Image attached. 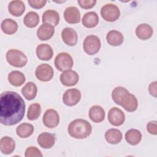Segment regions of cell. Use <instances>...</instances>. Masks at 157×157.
<instances>
[{
    "mask_svg": "<svg viewBox=\"0 0 157 157\" xmlns=\"http://www.w3.org/2000/svg\"><path fill=\"white\" fill-rule=\"evenodd\" d=\"M0 122L5 126H13L23 119L25 103L16 92L7 91L0 97Z\"/></svg>",
    "mask_w": 157,
    "mask_h": 157,
    "instance_id": "obj_1",
    "label": "cell"
},
{
    "mask_svg": "<svg viewBox=\"0 0 157 157\" xmlns=\"http://www.w3.org/2000/svg\"><path fill=\"white\" fill-rule=\"evenodd\" d=\"M69 134L78 139H83L88 137L92 131L91 124L83 119H75L72 121L68 126Z\"/></svg>",
    "mask_w": 157,
    "mask_h": 157,
    "instance_id": "obj_2",
    "label": "cell"
},
{
    "mask_svg": "<svg viewBox=\"0 0 157 157\" xmlns=\"http://www.w3.org/2000/svg\"><path fill=\"white\" fill-rule=\"evenodd\" d=\"M7 62L15 67H22L27 63L26 56L21 51L17 49L9 50L6 55Z\"/></svg>",
    "mask_w": 157,
    "mask_h": 157,
    "instance_id": "obj_3",
    "label": "cell"
},
{
    "mask_svg": "<svg viewBox=\"0 0 157 157\" xmlns=\"http://www.w3.org/2000/svg\"><path fill=\"white\" fill-rule=\"evenodd\" d=\"M101 40L95 35L88 36L84 40L83 47L85 52L90 55L96 54L101 48Z\"/></svg>",
    "mask_w": 157,
    "mask_h": 157,
    "instance_id": "obj_4",
    "label": "cell"
},
{
    "mask_svg": "<svg viewBox=\"0 0 157 157\" xmlns=\"http://www.w3.org/2000/svg\"><path fill=\"white\" fill-rule=\"evenodd\" d=\"M72 56L67 53L62 52L56 55L55 59V66L59 71L64 72L70 70L73 66Z\"/></svg>",
    "mask_w": 157,
    "mask_h": 157,
    "instance_id": "obj_5",
    "label": "cell"
},
{
    "mask_svg": "<svg viewBox=\"0 0 157 157\" xmlns=\"http://www.w3.org/2000/svg\"><path fill=\"white\" fill-rule=\"evenodd\" d=\"M101 15L104 20L107 21H115L120 17V11L119 8L113 4H107L101 9Z\"/></svg>",
    "mask_w": 157,
    "mask_h": 157,
    "instance_id": "obj_6",
    "label": "cell"
},
{
    "mask_svg": "<svg viewBox=\"0 0 157 157\" xmlns=\"http://www.w3.org/2000/svg\"><path fill=\"white\" fill-rule=\"evenodd\" d=\"M53 69L48 64H41L39 65L35 71L36 78L42 82L50 81L53 76Z\"/></svg>",
    "mask_w": 157,
    "mask_h": 157,
    "instance_id": "obj_7",
    "label": "cell"
},
{
    "mask_svg": "<svg viewBox=\"0 0 157 157\" xmlns=\"http://www.w3.org/2000/svg\"><path fill=\"white\" fill-rule=\"evenodd\" d=\"M119 105L123 107L126 111L132 112L137 109L138 101L134 94L128 91L121 98Z\"/></svg>",
    "mask_w": 157,
    "mask_h": 157,
    "instance_id": "obj_8",
    "label": "cell"
},
{
    "mask_svg": "<svg viewBox=\"0 0 157 157\" xmlns=\"http://www.w3.org/2000/svg\"><path fill=\"white\" fill-rule=\"evenodd\" d=\"M81 99V93L76 88L67 90L63 95V102L67 106L75 105Z\"/></svg>",
    "mask_w": 157,
    "mask_h": 157,
    "instance_id": "obj_9",
    "label": "cell"
},
{
    "mask_svg": "<svg viewBox=\"0 0 157 157\" xmlns=\"http://www.w3.org/2000/svg\"><path fill=\"white\" fill-rule=\"evenodd\" d=\"M109 123L115 126H119L123 124L125 121V115L124 112L116 107L111 108L107 115Z\"/></svg>",
    "mask_w": 157,
    "mask_h": 157,
    "instance_id": "obj_10",
    "label": "cell"
},
{
    "mask_svg": "<svg viewBox=\"0 0 157 157\" xmlns=\"http://www.w3.org/2000/svg\"><path fill=\"white\" fill-rule=\"evenodd\" d=\"M42 121L44 124L48 128H56L59 123L58 113L54 109H50L45 111L43 115Z\"/></svg>",
    "mask_w": 157,
    "mask_h": 157,
    "instance_id": "obj_11",
    "label": "cell"
},
{
    "mask_svg": "<svg viewBox=\"0 0 157 157\" xmlns=\"http://www.w3.org/2000/svg\"><path fill=\"white\" fill-rule=\"evenodd\" d=\"M60 82L66 86H72L75 85L79 80L78 74L71 69L64 71L60 75Z\"/></svg>",
    "mask_w": 157,
    "mask_h": 157,
    "instance_id": "obj_12",
    "label": "cell"
},
{
    "mask_svg": "<svg viewBox=\"0 0 157 157\" xmlns=\"http://www.w3.org/2000/svg\"><path fill=\"white\" fill-rule=\"evenodd\" d=\"M64 18L66 21L70 24H75L80 22V13L77 7L71 6L67 7L64 12Z\"/></svg>",
    "mask_w": 157,
    "mask_h": 157,
    "instance_id": "obj_13",
    "label": "cell"
},
{
    "mask_svg": "<svg viewBox=\"0 0 157 157\" xmlns=\"http://www.w3.org/2000/svg\"><path fill=\"white\" fill-rule=\"evenodd\" d=\"M63 42L69 46H74L77 42L78 36L76 31L71 28H65L61 32Z\"/></svg>",
    "mask_w": 157,
    "mask_h": 157,
    "instance_id": "obj_14",
    "label": "cell"
},
{
    "mask_svg": "<svg viewBox=\"0 0 157 157\" xmlns=\"http://www.w3.org/2000/svg\"><path fill=\"white\" fill-rule=\"evenodd\" d=\"M36 55L40 60L48 61L53 57V49L51 46L48 44H41L36 48Z\"/></svg>",
    "mask_w": 157,
    "mask_h": 157,
    "instance_id": "obj_15",
    "label": "cell"
},
{
    "mask_svg": "<svg viewBox=\"0 0 157 157\" xmlns=\"http://www.w3.org/2000/svg\"><path fill=\"white\" fill-rule=\"evenodd\" d=\"M37 143L43 148H50L55 143V137L53 134L49 132H42L37 137Z\"/></svg>",
    "mask_w": 157,
    "mask_h": 157,
    "instance_id": "obj_16",
    "label": "cell"
},
{
    "mask_svg": "<svg viewBox=\"0 0 157 157\" xmlns=\"http://www.w3.org/2000/svg\"><path fill=\"white\" fill-rule=\"evenodd\" d=\"M55 33L54 26L49 25L43 23L37 31V37L40 40H47L52 37Z\"/></svg>",
    "mask_w": 157,
    "mask_h": 157,
    "instance_id": "obj_17",
    "label": "cell"
},
{
    "mask_svg": "<svg viewBox=\"0 0 157 157\" xmlns=\"http://www.w3.org/2000/svg\"><path fill=\"white\" fill-rule=\"evenodd\" d=\"M153 33L152 27L146 23L138 25L136 29V34L137 37L141 40H147L151 37Z\"/></svg>",
    "mask_w": 157,
    "mask_h": 157,
    "instance_id": "obj_18",
    "label": "cell"
},
{
    "mask_svg": "<svg viewBox=\"0 0 157 157\" xmlns=\"http://www.w3.org/2000/svg\"><path fill=\"white\" fill-rule=\"evenodd\" d=\"M15 148V142L10 137L4 136L0 140V150L5 155L12 153Z\"/></svg>",
    "mask_w": 157,
    "mask_h": 157,
    "instance_id": "obj_19",
    "label": "cell"
},
{
    "mask_svg": "<svg viewBox=\"0 0 157 157\" xmlns=\"http://www.w3.org/2000/svg\"><path fill=\"white\" fill-rule=\"evenodd\" d=\"M89 117L94 123H100L104 120L105 111L100 105H93L89 110Z\"/></svg>",
    "mask_w": 157,
    "mask_h": 157,
    "instance_id": "obj_20",
    "label": "cell"
},
{
    "mask_svg": "<svg viewBox=\"0 0 157 157\" xmlns=\"http://www.w3.org/2000/svg\"><path fill=\"white\" fill-rule=\"evenodd\" d=\"M8 10L12 15L19 17L25 11V5L24 2L20 0L12 1L9 4Z\"/></svg>",
    "mask_w": 157,
    "mask_h": 157,
    "instance_id": "obj_21",
    "label": "cell"
},
{
    "mask_svg": "<svg viewBox=\"0 0 157 157\" xmlns=\"http://www.w3.org/2000/svg\"><path fill=\"white\" fill-rule=\"evenodd\" d=\"M82 25L88 28H92L98 24L99 17L98 14L93 11L86 12L83 15L82 20Z\"/></svg>",
    "mask_w": 157,
    "mask_h": 157,
    "instance_id": "obj_22",
    "label": "cell"
},
{
    "mask_svg": "<svg viewBox=\"0 0 157 157\" xmlns=\"http://www.w3.org/2000/svg\"><path fill=\"white\" fill-rule=\"evenodd\" d=\"M59 21V15L58 12L54 10H47L42 15L43 23L49 24L53 26H56Z\"/></svg>",
    "mask_w": 157,
    "mask_h": 157,
    "instance_id": "obj_23",
    "label": "cell"
},
{
    "mask_svg": "<svg viewBox=\"0 0 157 157\" xmlns=\"http://www.w3.org/2000/svg\"><path fill=\"white\" fill-rule=\"evenodd\" d=\"M106 40L107 43L112 46H119L123 42L124 37L120 31L111 30L107 34Z\"/></svg>",
    "mask_w": 157,
    "mask_h": 157,
    "instance_id": "obj_24",
    "label": "cell"
},
{
    "mask_svg": "<svg viewBox=\"0 0 157 157\" xmlns=\"http://www.w3.org/2000/svg\"><path fill=\"white\" fill-rule=\"evenodd\" d=\"M105 140L110 144H117L121 142L122 140V133L121 132L115 128H112L108 129L105 132Z\"/></svg>",
    "mask_w": 157,
    "mask_h": 157,
    "instance_id": "obj_25",
    "label": "cell"
},
{
    "mask_svg": "<svg viewBox=\"0 0 157 157\" xmlns=\"http://www.w3.org/2000/svg\"><path fill=\"white\" fill-rule=\"evenodd\" d=\"M37 88L36 85L32 82H29L25 85V86L21 89V93L23 96L27 100H33L34 99L37 95Z\"/></svg>",
    "mask_w": 157,
    "mask_h": 157,
    "instance_id": "obj_26",
    "label": "cell"
},
{
    "mask_svg": "<svg viewBox=\"0 0 157 157\" xmlns=\"http://www.w3.org/2000/svg\"><path fill=\"white\" fill-rule=\"evenodd\" d=\"M8 80L12 85L14 86H20L25 83L26 78L25 75L21 72L13 71L9 74Z\"/></svg>",
    "mask_w": 157,
    "mask_h": 157,
    "instance_id": "obj_27",
    "label": "cell"
},
{
    "mask_svg": "<svg viewBox=\"0 0 157 157\" xmlns=\"http://www.w3.org/2000/svg\"><path fill=\"white\" fill-rule=\"evenodd\" d=\"M125 140L132 145H137L142 139V134L140 131L136 129H131L125 134Z\"/></svg>",
    "mask_w": 157,
    "mask_h": 157,
    "instance_id": "obj_28",
    "label": "cell"
},
{
    "mask_svg": "<svg viewBox=\"0 0 157 157\" xmlns=\"http://www.w3.org/2000/svg\"><path fill=\"white\" fill-rule=\"evenodd\" d=\"M1 28L4 33L11 35L17 31L18 24L15 20L11 18H6L2 21Z\"/></svg>",
    "mask_w": 157,
    "mask_h": 157,
    "instance_id": "obj_29",
    "label": "cell"
},
{
    "mask_svg": "<svg viewBox=\"0 0 157 157\" xmlns=\"http://www.w3.org/2000/svg\"><path fill=\"white\" fill-rule=\"evenodd\" d=\"M33 132L34 126L30 123H21L19 124L16 128L17 134L21 138L28 137L33 134Z\"/></svg>",
    "mask_w": 157,
    "mask_h": 157,
    "instance_id": "obj_30",
    "label": "cell"
},
{
    "mask_svg": "<svg viewBox=\"0 0 157 157\" xmlns=\"http://www.w3.org/2000/svg\"><path fill=\"white\" fill-rule=\"evenodd\" d=\"M39 22V15L34 11H30L28 12L24 17L23 23L28 28L36 27Z\"/></svg>",
    "mask_w": 157,
    "mask_h": 157,
    "instance_id": "obj_31",
    "label": "cell"
},
{
    "mask_svg": "<svg viewBox=\"0 0 157 157\" xmlns=\"http://www.w3.org/2000/svg\"><path fill=\"white\" fill-rule=\"evenodd\" d=\"M41 113L40 105L38 103H34L29 105L28 112L27 118L29 120L33 121L37 120Z\"/></svg>",
    "mask_w": 157,
    "mask_h": 157,
    "instance_id": "obj_32",
    "label": "cell"
},
{
    "mask_svg": "<svg viewBox=\"0 0 157 157\" xmlns=\"http://www.w3.org/2000/svg\"><path fill=\"white\" fill-rule=\"evenodd\" d=\"M128 91L124 87L117 86L115 88L112 92V98L113 101L118 105L120 104V101L123 96Z\"/></svg>",
    "mask_w": 157,
    "mask_h": 157,
    "instance_id": "obj_33",
    "label": "cell"
},
{
    "mask_svg": "<svg viewBox=\"0 0 157 157\" xmlns=\"http://www.w3.org/2000/svg\"><path fill=\"white\" fill-rule=\"evenodd\" d=\"M26 157H42L43 155L40 151L35 147H29L25 151Z\"/></svg>",
    "mask_w": 157,
    "mask_h": 157,
    "instance_id": "obj_34",
    "label": "cell"
},
{
    "mask_svg": "<svg viewBox=\"0 0 157 157\" xmlns=\"http://www.w3.org/2000/svg\"><path fill=\"white\" fill-rule=\"evenodd\" d=\"M77 2L79 6L85 9H91L96 3V1L93 0H78Z\"/></svg>",
    "mask_w": 157,
    "mask_h": 157,
    "instance_id": "obj_35",
    "label": "cell"
},
{
    "mask_svg": "<svg viewBox=\"0 0 157 157\" xmlns=\"http://www.w3.org/2000/svg\"><path fill=\"white\" fill-rule=\"evenodd\" d=\"M28 2L30 5V6L34 9H41L46 4L47 1L45 0H33V1H28Z\"/></svg>",
    "mask_w": 157,
    "mask_h": 157,
    "instance_id": "obj_36",
    "label": "cell"
},
{
    "mask_svg": "<svg viewBox=\"0 0 157 157\" xmlns=\"http://www.w3.org/2000/svg\"><path fill=\"white\" fill-rule=\"evenodd\" d=\"M147 131L152 135L157 134V121L155 120L151 121L147 125Z\"/></svg>",
    "mask_w": 157,
    "mask_h": 157,
    "instance_id": "obj_37",
    "label": "cell"
},
{
    "mask_svg": "<svg viewBox=\"0 0 157 157\" xmlns=\"http://www.w3.org/2000/svg\"><path fill=\"white\" fill-rule=\"evenodd\" d=\"M156 87H157V82L156 81L151 82L149 85V86H148V91H149L150 94L155 98H156V96H157Z\"/></svg>",
    "mask_w": 157,
    "mask_h": 157,
    "instance_id": "obj_38",
    "label": "cell"
}]
</instances>
